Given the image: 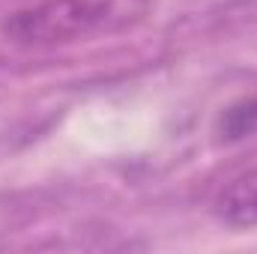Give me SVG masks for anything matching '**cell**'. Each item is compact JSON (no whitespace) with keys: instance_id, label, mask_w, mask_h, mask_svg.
<instances>
[{"instance_id":"cell-1","label":"cell","mask_w":257,"mask_h":254,"mask_svg":"<svg viewBox=\"0 0 257 254\" xmlns=\"http://www.w3.org/2000/svg\"><path fill=\"white\" fill-rule=\"evenodd\" d=\"M150 0H39L3 21V36L18 45H66L135 24Z\"/></svg>"},{"instance_id":"cell-2","label":"cell","mask_w":257,"mask_h":254,"mask_svg":"<svg viewBox=\"0 0 257 254\" xmlns=\"http://www.w3.org/2000/svg\"><path fill=\"white\" fill-rule=\"evenodd\" d=\"M215 212L230 227L257 224V168L233 177L215 197Z\"/></svg>"},{"instance_id":"cell-3","label":"cell","mask_w":257,"mask_h":254,"mask_svg":"<svg viewBox=\"0 0 257 254\" xmlns=\"http://www.w3.org/2000/svg\"><path fill=\"white\" fill-rule=\"evenodd\" d=\"M218 135H221L224 141H242V138L257 135V96L230 105V108L221 114Z\"/></svg>"}]
</instances>
